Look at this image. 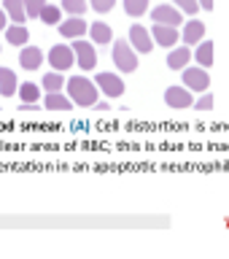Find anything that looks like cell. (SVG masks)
Instances as JSON below:
<instances>
[{"mask_svg": "<svg viewBox=\"0 0 229 259\" xmlns=\"http://www.w3.org/2000/svg\"><path fill=\"white\" fill-rule=\"evenodd\" d=\"M43 24H60L62 22V6H54V3H46L43 6V11H40L38 16Z\"/></svg>", "mask_w": 229, "mask_h": 259, "instance_id": "7402d4cb", "label": "cell"}, {"mask_svg": "<svg viewBox=\"0 0 229 259\" xmlns=\"http://www.w3.org/2000/svg\"><path fill=\"white\" fill-rule=\"evenodd\" d=\"M194 60H197V65H202V68H210L216 60V44L213 40H200L197 52H194Z\"/></svg>", "mask_w": 229, "mask_h": 259, "instance_id": "9a60e30c", "label": "cell"}, {"mask_svg": "<svg viewBox=\"0 0 229 259\" xmlns=\"http://www.w3.org/2000/svg\"><path fill=\"white\" fill-rule=\"evenodd\" d=\"M46 0H24V8H27V19H38L40 11H43Z\"/></svg>", "mask_w": 229, "mask_h": 259, "instance_id": "484cf974", "label": "cell"}, {"mask_svg": "<svg viewBox=\"0 0 229 259\" xmlns=\"http://www.w3.org/2000/svg\"><path fill=\"white\" fill-rule=\"evenodd\" d=\"M14 92H19V81L11 68H0V95L14 97Z\"/></svg>", "mask_w": 229, "mask_h": 259, "instance_id": "e0dca14e", "label": "cell"}, {"mask_svg": "<svg viewBox=\"0 0 229 259\" xmlns=\"http://www.w3.org/2000/svg\"><path fill=\"white\" fill-rule=\"evenodd\" d=\"M151 35H154V44L162 46V49H173L178 40H181V32H178V27H173V24H159V22H154Z\"/></svg>", "mask_w": 229, "mask_h": 259, "instance_id": "9c48e42d", "label": "cell"}, {"mask_svg": "<svg viewBox=\"0 0 229 259\" xmlns=\"http://www.w3.org/2000/svg\"><path fill=\"white\" fill-rule=\"evenodd\" d=\"M3 8L8 14V19L14 24H22L27 19V8H24V0H3Z\"/></svg>", "mask_w": 229, "mask_h": 259, "instance_id": "d6986e66", "label": "cell"}, {"mask_svg": "<svg viewBox=\"0 0 229 259\" xmlns=\"http://www.w3.org/2000/svg\"><path fill=\"white\" fill-rule=\"evenodd\" d=\"M89 35H92V44H113V30H111V24H105V22H95V24H89Z\"/></svg>", "mask_w": 229, "mask_h": 259, "instance_id": "2e32d148", "label": "cell"}, {"mask_svg": "<svg viewBox=\"0 0 229 259\" xmlns=\"http://www.w3.org/2000/svg\"><path fill=\"white\" fill-rule=\"evenodd\" d=\"M149 11V0H124V14L138 19V16H143Z\"/></svg>", "mask_w": 229, "mask_h": 259, "instance_id": "cb8c5ba5", "label": "cell"}, {"mask_svg": "<svg viewBox=\"0 0 229 259\" xmlns=\"http://www.w3.org/2000/svg\"><path fill=\"white\" fill-rule=\"evenodd\" d=\"M89 6H92L97 14H108V11H113L116 0H89Z\"/></svg>", "mask_w": 229, "mask_h": 259, "instance_id": "f1b7e54d", "label": "cell"}, {"mask_svg": "<svg viewBox=\"0 0 229 259\" xmlns=\"http://www.w3.org/2000/svg\"><path fill=\"white\" fill-rule=\"evenodd\" d=\"M184 87H189L192 92H208L210 87V76H208V68H202V65H194V68H184Z\"/></svg>", "mask_w": 229, "mask_h": 259, "instance_id": "277c9868", "label": "cell"}, {"mask_svg": "<svg viewBox=\"0 0 229 259\" xmlns=\"http://www.w3.org/2000/svg\"><path fill=\"white\" fill-rule=\"evenodd\" d=\"M19 100L35 105V103L40 100V87H35L32 81H27V84H19Z\"/></svg>", "mask_w": 229, "mask_h": 259, "instance_id": "603a6c76", "label": "cell"}, {"mask_svg": "<svg viewBox=\"0 0 229 259\" xmlns=\"http://www.w3.org/2000/svg\"><path fill=\"white\" fill-rule=\"evenodd\" d=\"M86 8H89L86 0H62V11H68L70 16H84Z\"/></svg>", "mask_w": 229, "mask_h": 259, "instance_id": "d4e9b609", "label": "cell"}, {"mask_svg": "<svg viewBox=\"0 0 229 259\" xmlns=\"http://www.w3.org/2000/svg\"><path fill=\"white\" fill-rule=\"evenodd\" d=\"M127 40L132 44V49L138 54H151L154 52V35H151V30H146L143 24H132L129 27V35H127Z\"/></svg>", "mask_w": 229, "mask_h": 259, "instance_id": "5b68a950", "label": "cell"}, {"mask_svg": "<svg viewBox=\"0 0 229 259\" xmlns=\"http://www.w3.org/2000/svg\"><path fill=\"white\" fill-rule=\"evenodd\" d=\"M192 60V49L189 46H175L173 52L167 54V68L170 70H184Z\"/></svg>", "mask_w": 229, "mask_h": 259, "instance_id": "5bb4252c", "label": "cell"}, {"mask_svg": "<svg viewBox=\"0 0 229 259\" xmlns=\"http://www.w3.org/2000/svg\"><path fill=\"white\" fill-rule=\"evenodd\" d=\"M49 65H52L54 70H70L73 65H76V54H73V46H65V44H57L52 46V52H49Z\"/></svg>", "mask_w": 229, "mask_h": 259, "instance_id": "8992f818", "label": "cell"}, {"mask_svg": "<svg viewBox=\"0 0 229 259\" xmlns=\"http://www.w3.org/2000/svg\"><path fill=\"white\" fill-rule=\"evenodd\" d=\"M68 97L78 108H92L97 103V84L89 81L86 76H73L68 78Z\"/></svg>", "mask_w": 229, "mask_h": 259, "instance_id": "6da1fadb", "label": "cell"}, {"mask_svg": "<svg viewBox=\"0 0 229 259\" xmlns=\"http://www.w3.org/2000/svg\"><path fill=\"white\" fill-rule=\"evenodd\" d=\"M151 19L159 24H173V27H181L184 24V11L173 3H162L157 8H151Z\"/></svg>", "mask_w": 229, "mask_h": 259, "instance_id": "ba28073f", "label": "cell"}, {"mask_svg": "<svg viewBox=\"0 0 229 259\" xmlns=\"http://www.w3.org/2000/svg\"><path fill=\"white\" fill-rule=\"evenodd\" d=\"M111 60L121 73H135L138 70V52L132 49L129 40H116V44H113Z\"/></svg>", "mask_w": 229, "mask_h": 259, "instance_id": "7a4b0ae2", "label": "cell"}, {"mask_svg": "<svg viewBox=\"0 0 229 259\" xmlns=\"http://www.w3.org/2000/svg\"><path fill=\"white\" fill-rule=\"evenodd\" d=\"M19 65L24 70H38L43 65V52L38 46H22L19 52Z\"/></svg>", "mask_w": 229, "mask_h": 259, "instance_id": "7c38bea8", "label": "cell"}, {"mask_svg": "<svg viewBox=\"0 0 229 259\" xmlns=\"http://www.w3.org/2000/svg\"><path fill=\"white\" fill-rule=\"evenodd\" d=\"M6 40L11 46H24L30 40V30L24 24H11V27H6Z\"/></svg>", "mask_w": 229, "mask_h": 259, "instance_id": "ffe728a7", "label": "cell"}, {"mask_svg": "<svg viewBox=\"0 0 229 259\" xmlns=\"http://www.w3.org/2000/svg\"><path fill=\"white\" fill-rule=\"evenodd\" d=\"M95 84L100 87V92L105 97H121V95H124V89H127L119 73H100V76L95 78Z\"/></svg>", "mask_w": 229, "mask_h": 259, "instance_id": "30bf717a", "label": "cell"}, {"mask_svg": "<svg viewBox=\"0 0 229 259\" xmlns=\"http://www.w3.org/2000/svg\"><path fill=\"white\" fill-rule=\"evenodd\" d=\"M70 46H73V54H76L78 68H81V70H95V65H97V49H95L92 40L76 38Z\"/></svg>", "mask_w": 229, "mask_h": 259, "instance_id": "3957f363", "label": "cell"}, {"mask_svg": "<svg viewBox=\"0 0 229 259\" xmlns=\"http://www.w3.org/2000/svg\"><path fill=\"white\" fill-rule=\"evenodd\" d=\"M165 103H167V108H175V111L192 108L194 105L192 89L189 87H167L165 89Z\"/></svg>", "mask_w": 229, "mask_h": 259, "instance_id": "52a82bcc", "label": "cell"}, {"mask_svg": "<svg viewBox=\"0 0 229 259\" xmlns=\"http://www.w3.org/2000/svg\"><path fill=\"white\" fill-rule=\"evenodd\" d=\"M40 87H43L46 92H62V87H68V81H65L62 70H52L40 78Z\"/></svg>", "mask_w": 229, "mask_h": 259, "instance_id": "44dd1931", "label": "cell"}, {"mask_svg": "<svg viewBox=\"0 0 229 259\" xmlns=\"http://www.w3.org/2000/svg\"><path fill=\"white\" fill-rule=\"evenodd\" d=\"M173 6H178L184 14H189V16H194L200 11V0H173Z\"/></svg>", "mask_w": 229, "mask_h": 259, "instance_id": "4316f807", "label": "cell"}, {"mask_svg": "<svg viewBox=\"0 0 229 259\" xmlns=\"http://www.w3.org/2000/svg\"><path fill=\"white\" fill-rule=\"evenodd\" d=\"M84 32H89V24L81 19V16H70V19L60 22V35H62V38H68V40L84 38Z\"/></svg>", "mask_w": 229, "mask_h": 259, "instance_id": "8fae6325", "label": "cell"}, {"mask_svg": "<svg viewBox=\"0 0 229 259\" xmlns=\"http://www.w3.org/2000/svg\"><path fill=\"white\" fill-rule=\"evenodd\" d=\"M213 95H210V92H202V97H200V100H194V105H192V108H197V111H210V108H213Z\"/></svg>", "mask_w": 229, "mask_h": 259, "instance_id": "83f0119b", "label": "cell"}, {"mask_svg": "<svg viewBox=\"0 0 229 259\" xmlns=\"http://www.w3.org/2000/svg\"><path fill=\"white\" fill-rule=\"evenodd\" d=\"M43 105H46L49 111H70L76 103H73L68 95H62V92H49L46 100H43Z\"/></svg>", "mask_w": 229, "mask_h": 259, "instance_id": "ac0fdd59", "label": "cell"}, {"mask_svg": "<svg viewBox=\"0 0 229 259\" xmlns=\"http://www.w3.org/2000/svg\"><path fill=\"white\" fill-rule=\"evenodd\" d=\"M6 27H8V14H6V8H0V32Z\"/></svg>", "mask_w": 229, "mask_h": 259, "instance_id": "f546056e", "label": "cell"}, {"mask_svg": "<svg viewBox=\"0 0 229 259\" xmlns=\"http://www.w3.org/2000/svg\"><path fill=\"white\" fill-rule=\"evenodd\" d=\"M205 38V22H200V19H192V22H186V27L181 32V40L186 46L189 44H200V40Z\"/></svg>", "mask_w": 229, "mask_h": 259, "instance_id": "4fadbf2b", "label": "cell"}, {"mask_svg": "<svg viewBox=\"0 0 229 259\" xmlns=\"http://www.w3.org/2000/svg\"><path fill=\"white\" fill-rule=\"evenodd\" d=\"M92 108H97V111H108V108H111V105H108V103H95V105H92Z\"/></svg>", "mask_w": 229, "mask_h": 259, "instance_id": "1f68e13d", "label": "cell"}, {"mask_svg": "<svg viewBox=\"0 0 229 259\" xmlns=\"http://www.w3.org/2000/svg\"><path fill=\"white\" fill-rule=\"evenodd\" d=\"M200 8H205V11H213L216 3H213V0H200Z\"/></svg>", "mask_w": 229, "mask_h": 259, "instance_id": "4dcf8cb0", "label": "cell"}]
</instances>
